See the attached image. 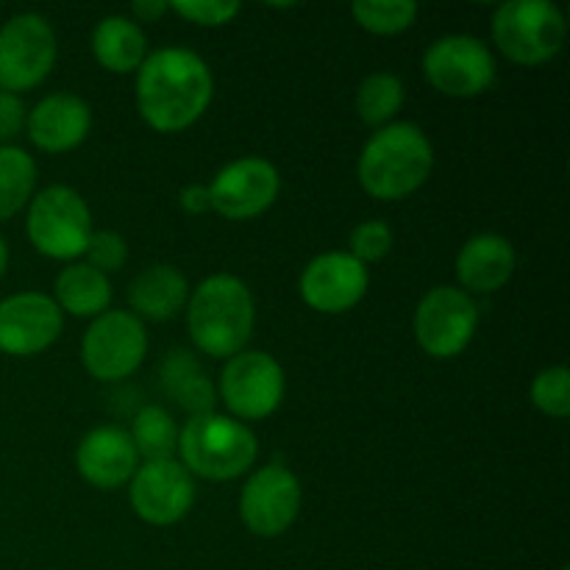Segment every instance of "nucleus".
<instances>
[{"label":"nucleus","mask_w":570,"mask_h":570,"mask_svg":"<svg viewBox=\"0 0 570 570\" xmlns=\"http://www.w3.org/2000/svg\"><path fill=\"white\" fill-rule=\"evenodd\" d=\"M131 11L134 17H137V26L139 22H156L159 20L165 11H170V3H165V0H137V3H131Z\"/></svg>","instance_id":"obj_34"},{"label":"nucleus","mask_w":570,"mask_h":570,"mask_svg":"<svg viewBox=\"0 0 570 570\" xmlns=\"http://www.w3.org/2000/svg\"><path fill=\"white\" fill-rule=\"evenodd\" d=\"M189 284L184 273L173 265H154L139 273L128 287V304L142 321H170L187 309Z\"/></svg>","instance_id":"obj_20"},{"label":"nucleus","mask_w":570,"mask_h":570,"mask_svg":"<svg viewBox=\"0 0 570 570\" xmlns=\"http://www.w3.org/2000/svg\"><path fill=\"white\" fill-rule=\"evenodd\" d=\"M26 120L28 109L20 95L0 92V148L11 145V139H17L26 131Z\"/></svg>","instance_id":"obj_32"},{"label":"nucleus","mask_w":570,"mask_h":570,"mask_svg":"<svg viewBox=\"0 0 570 570\" xmlns=\"http://www.w3.org/2000/svg\"><path fill=\"white\" fill-rule=\"evenodd\" d=\"M26 232L33 248L48 259L72 262L83 256L92 234V212L72 187H45L28 204Z\"/></svg>","instance_id":"obj_6"},{"label":"nucleus","mask_w":570,"mask_h":570,"mask_svg":"<svg viewBox=\"0 0 570 570\" xmlns=\"http://www.w3.org/2000/svg\"><path fill=\"white\" fill-rule=\"evenodd\" d=\"M76 468L92 488L117 490L131 482L139 468V454L126 429L98 426L78 443Z\"/></svg>","instance_id":"obj_18"},{"label":"nucleus","mask_w":570,"mask_h":570,"mask_svg":"<svg viewBox=\"0 0 570 570\" xmlns=\"http://www.w3.org/2000/svg\"><path fill=\"white\" fill-rule=\"evenodd\" d=\"M532 404L549 417H568L570 412V373L566 365L546 367L532 382Z\"/></svg>","instance_id":"obj_28"},{"label":"nucleus","mask_w":570,"mask_h":570,"mask_svg":"<svg viewBox=\"0 0 570 570\" xmlns=\"http://www.w3.org/2000/svg\"><path fill=\"white\" fill-rule=\"evenodd\" d=\"M92 53L104 70L137 72L148 56V37L126 14H109L95 26Z\"/></svg>","instance_id":"obj_21"},{"label":"nucleus","mask_w":570,"mask_h":570,"mask_svg":"<svg viewBox=\"0 0 570 570\" xmlns=\"http://www.w3.org/2000/svg\"><path fill=\"white\" fill-rule=\"evenodd\" d=\"M404 106V83L393 72H371L356 89V115L365 126L384 128Z\"/></svg>","instance_id":"obj_26"},{"label":"nucleus","mask_w":570,"mask_h":570,"mask_svg":"<svg viewBox=\"0 0 570 570\" xmlns=\"http://www.w3.org/2000/svg\"><path fill=\"white\" fill-rule=\"evenodd\" d=\"M178 204H181L184 212L189 215H204V212L212 209V198H209V187L206 184H187L178 195Z\"/></svg>","instance_id":"obj_33"},{"label":"nucleus","mask_w":570,"mask_h":570,"mask_svg":"<svg viewBox=\"0 0 570 570\" xmlns=\"http://www.w3.org/2000/svg\"><path fill=\"white\" fill-rule=\"evenodd\" d=\"M128 488L134 512L150 527H173L195 504V482L178 460L142 462Z\"/></svg>","instance_id":"obj_14"},{"label":"nucleus","mask_w":570,"mask_h":570,"mask_svg":"<svg viewBox=\"0 0 570 570\" xmlns=\"http://www.w3.org/2000/svg\"><path fill=\"white\" fill-rule=\"evenodd\" d=\"M423 76L449 98H476L495 83V59L482 39L449 33L426 48Z\"/></svg>","instance_id":"obj_9"},{"label":"nucleus","mask_w":570,"mask_h":570,"mask_svg":"<svg viewBox=\"0 0 570 570\" xmlns=\"http://www.w3.org/2000/svg\"><path fill=\"white\" fill-rule=\"evenodd\" d=\"M6 267H9V245H6L3 234H0V278H3Z\"/></svg>","instance_id":"obj_35"},{"label":"nucleus","mask_w":570,"mask_h":570,"mask_svg":"<svg viewBox=\"0 0 570 570\" xmlns=\"http://www.w3.org/2000/svg\"><path fill=\"white\" fill-rule=\"evenodd\" d=\"M220 399L237 421H265L284 401V371L267 351H239L220 373Z\"/></svg>","instance_id":"obj_11"},{"label":"nucleus","mask_w":570,"mask_h":570,"mask_svg":"<svg viewBox=\"0 0 570 570\" xmlns=\"http://www.w3.org/2000/svg\"><path fill=\"white\" fill-rule=\"evenodd\" d=\"M128 438H131L134 449H137V454L142 456L145 462L173 460V454L178 451L176 421H173V415L165 406H142V410L134 415Z\"/></svg>","instance_id":"obj_25"},{"label":"nucleus","mask_w":570,"mask_h":570,"mask_svg":"<svg viewBox=\"0 0 570 570\" xmlns=\"http://www.w3.org/2000/svg\"><path fill=\"white\" fill-rule=\"evenodd\" d=\"M65 315L45 293H14L0 301V351L33 356L59 340Z\"/></svg>","instance_id":"obj_15"},{"label":"nucleus","mask_w":570,"mask_h":570,"mask_svg":"<svg viewBox=\"0 0 570 570\" xmlns=\"http://www.w3.org/2000/svg\"><path fill=\"white\" fill-rule=\"evenodd\" d=\"M83 256H87L89 267H95V271H100L104 276H109V273L120 271V267L126 265L128 245L117 232H92L89 234Z\"/></svg>","instance_id":"obj_30"},{"label":"nucleus","mask_w":570,"mask_h":570,"mask_svg":"<svg viewBox=\"0 0 570 570\" xmlns=\"http://www.w3.org/2000/svg\"><path fill=\"white\" fill-rule=\"evenodd\" d=\"M37 189V161L17 145L0 148V223L26 209Z\"/></svg>","instance_id":"obj_24"},{"label":"nucleus","mask_w":570,"mask_h":570,"mask_svg":"<svg viewBox=\"0 0 570 570\" xmlns=\"http://www.w3.org/2000/svg\"><path fill=\"white\" fill-rule=\"evenodd\" d=\"M515 273V248L501 234H476L456 254V278L468 295L499 293Z\"/></svg>","instance_id":"obj_19"},{"label":"nucleus","mask_w":570,"mask_h":570,"mask_svg":"<svg viewBox=\"0 0 570 570\" xmlns=\"http://www.w3.org/2000/svg\"><path fill=\"white\" fill-rule=\"evenodd\" d=\"M256 306L248 284L232 273L204 278L189 293L187 328L195 348L215 360H232L254 334Z\"/></svg>","instance_id":"obj_2"},{"label":"nucleus","mask_w":570,"mask_h":570,"mask_svg":"<svg viewBox=\"0 0 570 570\" xmlns=\"http://www.w3.org/2000/svg\"><path fill=\"white\" fill-rule=\"evenodd\" d=\"M367 282V267L360 265L348 250H328L304 267L298 289L304 304L315 312L343 315L365 298Z\"/></svg>","instance_id":"obj_16"},{"label":"nucleus","mask_w":570,"mask_h":570,"mask_svg":"<svg viewBox=\"0 0 570 570\" xmlns=\"http://www.w3.org/2000/svg\"><path fill=\"white\" fill-rule=\"evenodd\" d=\"M148 354L145 323L134 312L106 309L95 317L81 340V362L98 382H122Z\"/></svg>","instance_id":"obj_8"},{"label":"nucleus","mask_w":570,"mask_h":570,"mask_svg":"<svg viewBox=\"0 0 570 570\" xmlns=\"http://www.w3.org/2000/svg\"><path fill=\"white\" fill-rule=\"evenodd\" d=\"M170 9L195 26L217 28L232 22L243 6L237 0H176V3H170Z\"/></svg>","instance_id":"obj_31"},{"label":"nucleus","mask_w":570,"mask_h":570,"mask_svg":"<svg viewBox=\"0 0 570 570\" xmlns=\"http://www.w3.org/2000/svg\"><path fill=\"white\" fill-rule=\"evenodd\" d=\"M566 37V14L551 0H510L493 14L495 45L515 65H546L560 53Z\"/></svg>","instance_id":"obj_5"},{"label":"nucleus","mask_w":570,"mask_h":570,"mask_svg":"<svg viewBox=\"0 0 570 570\" xmlns=\"http://www.w3.org/2000/svg\"><path fill=\"white\" fill-rule=\"evenodd\" d=\"M159 379L165 395H170L184 412H189V417L215 412V384L209 382L200 362L189 351H170L161 362Z\"/></svg>","instance_id":"obj_23"},{"label":"nucleus","mask_w":570,"mask_h":570,"mask_svg":"<svg viewBox=\"0 0 570 570\" xmlns=\"http://www.w3.org/2000/svg\"><path fill=\"white\" fill-rule=\"evenodd\" d=\"M53 301L61 315L72 317H98L111 304V282L100 271L89 267L87 262H70L61 267L53 282Z\"/></svg>","instance_id":"obj_22"},{"label":"nucleus","mask_w":570,"mask_h":570,"mask_svg":"<svg viewBox=\"0 0 570 570\" xmlns=\"http://www.w3.org/2000/svg\"><path fill=\"white\" fill-rule=\"evenodd\" d=\"M301 482L289 468L265 465L254 471L239 493V518L256 538H278L301 512Z\"/></svg>","instance_id":"obj_13"},{"label":"nucleus","mask_w":570,"mask_h":570,"mask_svg":"<svg viewBox=\"0 0 570 570\" xmlns=\"http://www.w3.org/2000/svg\"><path fill=\"white\" fill-rule=\"evenodd\" d=\"M206 187L217 215L226 220H254L276 204L282 176L273 161L262 156H243L228 161Z\"/></svg>","instance_id":"obj_12"},{"label":"nucleus","mask_w":570,"mask_h":570,"mask_svg":"<svg viewBox=\"0 0 570 570\" xmlns=\"http://www.w3.org/2000/svg\"><path fill=\"white\" fill-rule=\"evenodd\" d=\"M434 148L415 122H390L365 142L356 165L362 189L376 200H404L429 181Z\"/></svg>","instance_id":"obj_3"},{"label":"nucleus","mask_w":570,"mask_h":570,"mask_svg":"<svg viewBox=\"0 0 570 570\" xmlns=\"http://www.w3.org/2000/svg\"><path fill=\"white\" fill-rule=\"evenodd\" d=\"M351 11L365 31L379 37L406 31L417 20V3L412 0H356Z\"/></svg>","instance_id":"obj_27"},{"label":"nucleus","mask_w":570,"mask_h":570,"mask_svg":"<svg viewBox=\"0 0 570 570\" xmlns=\"http://www.w3.org/2000/svg\"><path fill=\"white\" fill-rule=\"evenodd\" d=\"M59 56L56 31L42 14L22 11L0 28V92L20 95L50 76Z\"/></svg>","instance_id":"obj_7"},{"label":"nucleus","mask_w":570,"mask_h":570,"mask_svg":"<svg viewBox=\"0 0 570 570\" xmlns=\"http://www.w3.org/2000/svg\"><path fill=\"white\" fill-rule=\"evenodd\" d=\"M178 454L189 476L232 482L254 468L259 443L256 434L237 417L206 412L184 423L178 432Z\"/></svg>","instance_id":"obj_4"},{"label":"nucleus","mask_w":570,"mask_h":570,"mask_svg":"<svg viewBox=\"0 0 570 570\" xmlns=\"http://www.w3.org/2000/svg\"><path fill=\"white\" fill-rule=\"evenodd\" d=\"M348 243H351L348 254L354 256L360 265L367 267L373 265V262H382L384 256L393 250V228H390L384 220L360 223V226L351 232Z\"/></svg>","instance_id":"obj_29"},{"label":"nucleus","mask_w":570,"mask_h":570,"mask_svg":"<svg viewBox=\"0 0 570 570\" xmlns=\"http://www.w3.org/2000/svg\"><path fill=\"white\" fill-rule=\"evenodd\" d=\"M215 95L209 65L187 48L150 50L137 70V109L159 134L198 122Z\"/></svg>","instance_id":"obj_1"},{"label":"nucleus","mask_w":570,"mask_h":570,"mask_svg":"<svg viewBox=\"0 0 570 570\" xmlns=\"http://www.w3.org/2000/svg\"><path fill=\"white\" fill-rule=\"evenodd\" d=\"M479 326V306L473 295L460 287H434L417 304L412 328L415 340L429 356L451 360L471 345Z\"/></svg>","instance_id":"obj_10"},{"label":"nucleus","mask_w":570,"mask_h":570,"mask_svg":"<svg viewBox=\"0 0 570 570\" xmlns=\"http://www.w3.org/2000/svg\"><path fill=\"white\" fill-rule=\"evenodd\" d=\"M560 570H570V568H560Z\"/></svg>","instance_id":"obj_36"},{"label":"nucleus","mask_w":570,"mask_h":570,"mask_svg":"<svg viewBox=\"0 0 570 570\" xmlns=\"http://www.w3.org/2000/svg\"><path fill=\"white\" fill-rule=\"evenodd\" d=\"M92 128V109L72 92L45 95L26 120V134L45 154H67L87 139Z\"/></svg>","instance_id":"obj_17"}]
</instances>
